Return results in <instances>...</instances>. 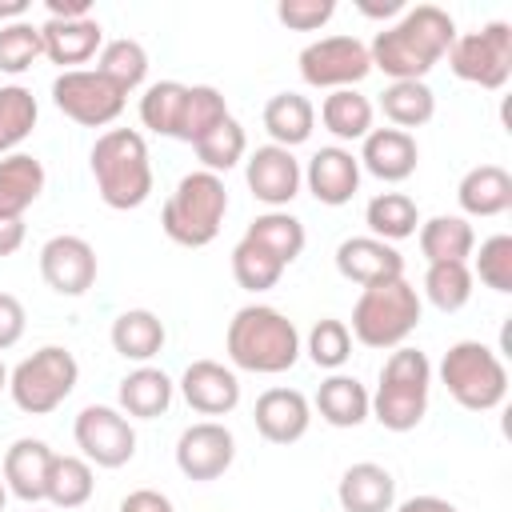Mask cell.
I'll return each instance as SVG.
<instances>
[{
    "instance_id": "cell-30",
    "label": "cell",
    "mask_w": 512,
    "mask_h": 512,
    "mask_svg": "<svg viewBox=\"0 0 512 512\" xmlns=\"http://www.w3.org/2000/svg\"><path fill=\"white\" fill-rule=\"evenodd\" d=\"M420 252L428 264H468L476 252V232L464 216H432L420 224Z\"/></svg>"
},
{
    "instance_id": "cell-39",
    "label": "cell",
    "mask_w": 512,
    "mask_h": 512,
    "mask_svg": "<svg viewBox=\"0 0 512 512\" xmlns=\"http://www.w3.org/2000/svg\"><path fill=\"white\" fill-rule=\"evenodd\" d=\"M36 96L24 84H4L0 88V156H12L16 144L28 140V132L36 128Z\"/></svg>"
},
{
    "instance_id": "cell-35",
    "label": "cell",
    "mask_w": 512,
    "mask_h": 512,
    "mask_svg": "<svg viewBox=\"0 0 512 512\" xmlns=\"http://www.w3.org/2000/svg\"><path fill=\"white\" fill-rule=\"evenodd\" d=\"M92 464L84 456H52V468H48V488H44V500L56 508V512H72L80 504L92 500Z\"/></svg>"
},
{
    "instance_id": "cell-8",
    "label": "cell",
    "mask_w": 512,
    "mask_h": 512,
    "mask_svg": "<svg viewBox=\"0 0 512 512\" xmlns=\"http://www.w3.org/2000/svg\"><path fill=\"white\" fill-rule=\"evenodd\" d=\"M80 380V364L68 348L60 344H44L36 348L32 356H24L12 372H8V392H12V404L28 416H48L56 412L72 388Z\"/></svg>"
},
{
    "instance_id": "cell-41",
    "label": "cell",
    "mask_w": 512,
    "mask_h": 512,
    "mask_svg": "<svg viewBox=\"0 0 512 512\" xmlns=\"http://www.w3.org/2000/svg\"><path fill=\"white\" fill-rule=\"evenodd\" d=\"M472 268L468 264H428L424 272V296L440 312H460L472 300Z\"/></svg>"
},
{
    "instance_id": "cell-7",
    "label": "cell",
    "mask_w": 512,
    "mask_h": 512,
    "mask_svg": "<svg viewBox=\"0 0 512 512\" xmlns=\"http://www.w3.org/2000/svg\"><path fill=\"white\" fill-rule=\"evenodd\" d=\"M440 384L468 412H492L508 396V368L496 348L480 340H456L440 360Z\"/></svg>"
},
{
    "instance_id": "cell-31",
    "label": "cell",
    "mask_w": 512,
    "mask_h": 512,
    "mask_svg": "<svg viewBox=\"0 0 512 512\" xmlns=\"http://www.w3.org/2000/svg\"><path fill=\"white\" fill-rule=\"evenodd\" d=\"M364 224H368V232H372L376 240L396 244V240L416 236V228H420V208H416V200L404 196V192H380V196L368 200Z\"/></svg>"
},
{
    "instance_id": "cell-24",
    "label": "cell",
    "mask_w": 512,
    "mask_h": 512,
    "mask_svg": "<svg viewBox=\"0 0 512 512\" xmlns=\"http://www.w3.org/2000/svg\"><path fill=\"white\" fill-rule=\"evenodd\" d=\"M44 192V164L28 152L0 156V220H24Z\"/></svg>"
},
{
    "instance_id": "cell-23",
    "label": "cell",
    "mask_w": 512,
    "mask_h": 512,
    "mask_svg": "<svg viewBox=\"0 0 512 512\" xmlns=\"http://www.w3.org/2000/svg\"><path fill=\"white\" fill-rule=\"evenodd\" d=\"M336 500L344 512H392L396 504V480L384 464H372V460H360L352 464L340 484H336Z\"/></svg>"
},
{
    "instance_id": "cell-49",
    "label": "cell",
    "mask_w": 512,
    "mask_h": 512,
    "mask_svg": "<svg viewBox=\"0 0 512 512\" xmlns=\"http://www.w3.org/2000/svg\"><path fill=\"white\" fill-rule=\"evenodd\" d=\"M92 16L88 0H48V20H84Z\"/></svg>"
},
{
    "instance_id": "cell-48",
    "label": "cell",
    "mask_w": 512,
    "mask_h": 512,
    "mask_svg": "<svg viewBox=\"0 0 512 512\" xmlns=\"http://www.w3.org/2000/svg\"><path fill=\"white\" fill-rule=\"evenodd\" d=\"M120 512H176V508H172V500H168L164 492H156V488H136V492H128V496L120 500Z\"/></svg>"
},
{
    "instance_id": "cell-42",
    "label": "cell",
    "mask_w": 512,
    "mask_h": 512,
    "mask_svg": "<svg viewBox=\"0 0 512 512\" xmlns=\"http://www.w3.org/2000/svg\"><path fill=\"white\" fill-rule=\"evenodd\" d=\"M232 276H236V284L244 292H268V288L280 284L284 264L268 248H260V244H252V240L240 236V244L232 248Z\"/></svg>"
},
{
    "instance_id": "cell-34",
    "label": "cell",
    "mask_w": 512,
    "mask_h": 512,
    "mask_svg": "<svg viewBox=\"0 0 512 512\" xmlns=\"http://www.w3.org/2000/svg\"><path fill=\"white\" fill-rule=\"evenodd\" d=\"M372 100L356 88H340L328 92L320 104V124L336 136V140H364L372 132Z\"/></svg>"
},
{
    "instance_id": "cell-43",
    "label": "cell",
    "mask_w": 512,
    "mask_h": 512,
    "mask_svg": "<svg viewBox=\"0 0 512 512\" xmlns=\"http://www.w3.org/2000/svg\"><path fill=\"white\" fill-rule=\"evenodd\" d=\"M36 56H44L40 24H32V20L0 24V72L20 76V72H28L36 64Z\"/></svg>"
},
{
    "instance_id": "cell-17",
    "label": "cell",
    "mask_w": 512,
    "mask_h": 512,
    "mask_svg": "<svg viewBox=\"0 0 512 512\" xmlns=\"http://www.w3.org/2000/svg\"><path fill=\"white\" fill-rule=\"evenodd\" d=\"M180 396L200 416H228L240 404V380L216 360H192L180 376Z\"/></svg>"
},
{
    "instance_id": "cell-46",
    "label": "cell",
    "mask_w": 512,
    "mask_h": 512,
    "mask_svg": "<svg viewBox=\"0 0 512 512\" xmlns=\"http://www.w3.org/2000/svg\"><path fill=\"white\" fill-rule=\"evenodd\" d=\"M336 16V0H280L276 20L292 32H316Z\"/></svg>"
},
{
    "instance_id": "cell-15",
    "label": "cell",
    "mask_w": 512,
    "mask_h": 512,
    "mask_svg": "<svg viewBox=\"0 0 512 512\" xmlns=\"http://www.w3.org/2000/svg\"><path fill=\"white\" fill-rule=\"evenodd\" d=\"M40 276L60 296H84L96 284V248L84 236H52L40 248Z\"/></svg>"
},
{
    "instance_id": "cell-2",
    "label": "cell",
    "mask_w": 512,
    "mask_h": 512,
    "mask_svg": "<svg viewBox=\"0 0 512 512\" xmlns=\"http://www.w3.org/2000/svg\"><path fill=\"white\" fill-rule=\"evenodd\" d=\"M224 352L236 368L256 376H280L300 360L296 324L272 304H244L224 332Z\"/></svg>"
},
{
    "instance_id": "cell-51",
    "label": "cell",
    "mask_w": 512,
    "mask_h": 512,
    "mask_svg": "<svg viewBox=\"0 0 512 512\" xmlns=\"http://www.w3.org/2000/svg\"><path fill=\"white\" fill-rule=\"evenodd\" d=\"M24 244V220H0V256L20 252Z\"/></svg>"
},
{
    "instance_id": "cell-22",
    "label": "cell",
    "mask_w": 512,
    "mask_h": 512,
    "mask_svg": "<svg viewBox=\"0 0 512 512\" xmlns=\"http://www.w3.org/2000/svg\"><path fill=\"white\" fill-rule=\"evenodd\" d=\"M40 40H44V56L52 64H60L64 72H72L76 64H88L104 48V32L92 16H84V20H44Z\"/></svg>"
},
{
    "instance_id": "cell-18",
    "label": "cell",
    "mask_w": 512,
    "mask_h": 512,
    "mask_svg": "<svg viewBox=\"0 0 512 512\" xmlns=\"http://www.w3.org/2000/svg\"><path fill=\"white\" fill-rule=\"evenodd\" d=\"M304 184L308 192L328 204V208H340L356 196L360 188V160L352 156V148H340V144H328L320 152H312L308 168H304Z\"/></svg>"
},
{
    "instance_id": "cell-20",
    "label": "cell",
    "mask_w": 512,
    "mask_h": 512,
    "mask_svg": "<svg viewBox=\"0 0 512 512\" xmlns=\"http://www.w3.org/2000/svg\"><path fill=\"white\" fill-rule=\"evenodd\" d=\"M360 168L372 172L376 180L384 184H400L416 172V160H420V148L412 140V132H400V128H372L364 136V148H360Z\"/></svg>"
},
{
    "instance_id": "cell-55",
    "label": "cell",
    "mask_w": 512,
    "mask_h": 512,
    "mask_svg": "<svg viewBox=\"0 0 512 512\" xmlns=\"http://www.w3.org/2000/svg\"><path fill=\"white\" fill-rule=\"evenodd\" d=\"M32 512H48V508H32Z\"/></svg>"
},
{
    "instance_id": "cell-25",
    "label": "cell",
    "mask_w": 512,
    "mask_h": 512,
    "mask_svg": "<svg viewBox=\"0 0 512 512\" xmlns=\"http://www.w3.org/2000/svg\"><path fill=\"white\" fill-rule=\"evenodd\" d=\"M456 200L468 216H500L512 208V176L500 164H476L460 176Z\"/></svg>"
},
{
    "instance_id": "cell-26",
    "label": "cell",
    "mask_w": 512,
    "mask_h": 512,
    "mask_svg": "<svg viewBox=\"0 0 512 512\" xmlns=\"http://www.w3.org/2000/svg\"><path fill=\"white\" fill-rule=\"evenodd\" d=\"M316 412H320V420L332 424V428H356V424L368 420L372 396H368V388H364L356 376L332 372V376L316 388Z\"/></svg>"
},
{
    "instance_id": "cell-4",
    "label": "cell",
    "mask_w": 512,
    "mask_h": 512,
    "mask_svg": "<svg viewBox=\"0 0 512 512\" xmlns=\"http://www.w3.org/2000/svg\"><path fill=\"white\" fill-rule=\"evenodd\" d=\"M432 392V364L420 348H392V356L380 368V384L372 396V420L388 432H412L428 412Z\"/></svg>"
},
{
    "instance_id": "cell-38",
    "label": "cell",
    "mask_w": 512,
    "mask_h": 512,
    "mask_svg": "<svg viewBox=\"0 0 512 512\" xmlns=\"http://www.w3.org/2000/svg\"><path fill=\"white\" fill-rule=\"evenodd\" d=\"M184 96H188V84L180 80H156L144 88L140 96V124L156 136H176L180 128V112H184Z\"/></svg>"
},
{
    "instance_id": "cell-37",
    "label": "cell",
    "mask_w": 512,
    "mask_h": 512,
    "mask_svg": "<svg viewBox=\"0 0 512 512\" xmlns=\"http://www.w3.org/2000/svg\"><path fill=\"white\" fill-rule=\"evenodd\" d=\"M96 72L128 96V92H136V88L144 84V76H148V52H144V44H140V40H128V36L108 40V44L100 48Z\"/></svg>"
},
{
    "instance_id": "cell-44",
    "label": "cell",
    "mask_w": 512,
    "mask_h": 512,
    "mask_svg": "<svg viewBox=\"0 0 512 512\" xmlns=\"http://www.w3.org/2000/svg\"><path fill=\"white\" fill-rule=\"evenodd\" d=\"M348 356H352V332H348V324L336 320V316L316 320L312 332H308V360L316 368L336 372V368L348 364Z\"/></svg>"
},
{
    "instance_id": "cell-3",
    "label": "cell",
    "mask_w": 512,
    "mask_h": 512,
    "mask_svg": "<svg viewBox=\"0 0 512 512\" xmlns=\"http://www.w3.org/2000/svg\"><path fill=\"white\" fill-rule=\"evenodd\" d=\"M88 160H92L96 192L108 208L132 212L152 196V160L136 128H108L104 136H96Z\"/></svg>"
},
{
    "instance_id": "cell-5",
    "label": "cell",
    "mask_w": 512,
    "mask_h": 512,
    "mask_svg": "<svg viewBox=\"0 0 512 512\" xmlns=\"http://www.w3.org/2000/svg\"><path fill=\"white\" fill-rule=\"evenodd\" d=\"M224 212H228V188L216 172H188L180 176V184L172 188V196L164 200V212H160V224H164V236L180 248H204L220 236V224H224Z\"/></svg>"
},
{
    "instance_id": "cell-1",
    "label": "cell",
    "mask_w": 512,
    "mask_h": 512,
    "mask_svg": "<svg viewBox=\"0 0 512 512\" xmlns=\"http://www.w3.org/2000/svg\"><path fill=\"white\" fill-rule=\"evenodd\" d=\"M456 24L440 4H416L396 24L380 28L368 44L372 68L392 80H424L452 48Z\"/></svg>"
},
{
    "instance_id": "cell-28",
    "label": "cell",
    "mask_w": 512,
    "mask_h": 512,
    "mask_svg": "<svg viewBox=\"0 0 512 512\" xmlns=\"http://www.w3.org/2000/svg\"><path fill=\"white\" fill-rule=\"evenodd\" d=\"M172 388H176V384H172L160 368L140 364L136 372H128V376L120 380L116 400H120V412H124V416L156 420V416L168 412V404H172Z\"/></svg>"
},
{
    "instance_id": "cell-10",
    "label": "cell",
    "mask_w": 512,
    "mask_h": 512,
    "mask_svg": "<svg viewBox=\"0 0 512 512\" xmlns=\"http://www.w3.org/2000/svg\"><path fill=\"white\" fill-rule=\"evenodd\" d=\"M368 72H372L368 44H360L356 36H320L300 48V76L312 88H328V92L356 88Z\"/></svg>"
},
{
    "instance_id": "cell-21",
    "label": "cell",
    "mask_w": 512,
    "mask_h": 512,
    "mask_svg": "<svg viewBox=\"0 0 512 512\" xmlns=\"http://www.w3.org/2000/svg\"><path fill=\"white\" fill-rule=\"evenodd\" d=\"M52 448L44 440L20 436L8 452H4V488L24 500V504H40L44 488H48V468H52Z\"/></svg>"
},
{
    "instance_id": "cell-33",
    "label": "cell",
    "mask_w": 512,
    "mask_h": 512,
    "mask_svg": "<svg viewBox=\"0 0 512 512\" xmlns=\"http://www.w3.org/2000/svg\"><path fill=\"white\" fill-rule=\"evenodd\" d=\"M380 112L388 116L392 128L408 132V128H420L432 120L436 112V96L424 80H392L384 92H380Z\"/></svg>"
},
{
    "instance_id": "cell-52",
    "label": "cell",
    "mask_w": 512,
    "mask_h": 512,
    "mask_svg": "<svg viewBox=\"0 0 512 512\" xmlns=\"http://www.w3.org/2000/svg\"><path fill=\"white\" fill-rule=\"evenodd\" d=\"M360 12L364 16H372V20H388V16H396V12H404V0H384V4H368V0H360Z\"/></svg>"
},
{
    "instance_id": "cell-27",
    "label": "cell",
    "mask_w": 512,
    "mask_h": 512,
    "mask_svg": "<svg viewBox=\"0 0 512 512\" xmlns=\"http://www.w3.org/2000/svg\"><path fill=\"white\" fill-rule=\"evenodd\" d=\"M108 340H112V348H116L124 360L148 364V360L164 348L168 332H164V320H160L156 312H148V308H128V312H120V316L112 320Z\"/></svg>"
},
{
    "instance_id": "cell-40",
    "label": "cell",
    "mask_w": 512,
    "mask_h": 512,
    "mask_svg": "<svg viewBox=\"0 0 512 512\" xmlns=\"http://www.w3.org/2000/svg\"><path fill=\"white\" fill-rule=\"evenodd\" d=\"M196 148V160L204 164V172H228V168H236L244 156H248V136H244V128H240V120H224V124H216L204 140H196L192 144Z\"/></svg>"
},
{
    "instance_id": "cell-54",
    "label": "cell",
    "mask_w": 512,
    "mask_h": 512,
    "mask_svg": "<svg viewBox=\"0 0 512 512\" xmlns=\"http://www.w3.org/2000/svg\"><path fill=\"white\" fill-rule=\"evenodd\" d=\"M4 504H8V488H4V480H0V512H4Z\"/></svg>"
},
{
    "instance_id": "cell-45",
    "label": "cell",
    "mask_w": 512,
    "mask_h": 512,
    "mask_svg": "<svg viewBox=\"0 0 512 512\" xmlns=\"http://www.w3.org/2000/svg\"><path fill=\"white\" fill-rule=\"evenodd\" d=\"M472 276H480V284L492 292H504V296L512 292V236L508 232H496L480 244Z\"/></svg>"
},
{
    "instance_id": "cell-12",
    "label": "cell",
    "mask_w": 512,
    "mask_h": 512,
    "mask_svg": "<svg viewBox=\"0 0 512 512\" xmlns=\"http://www.w3.org/2000/svg\"><path fill=\"white\" fill-rule=\"evenodd\" d=\"M72 436H76L80 456L96 468H124L136 456V432H132L128 416L120 408H108V404L80 408Z\"/></svg>"
},
{
    "instance_id": "cell-47",
    "label": "cell",
    "mask_w": 512,
    "mask_h": 512,
    "mask_svg": "<svg viewBox=\"0 0 512 512\" xmlns=\"http://www.w3.org/2000/svg\"><path fill=\"white\" fill-rule=\"evenodd\" d=\"M24 324H28L24 304H20L12 292H0V352L12 348V344L24 336Z\"/></svg>"
},
{
    "instance_id": "cell-9",
    "label": "cell",
    "mask_w": 512,
    "mask_h": 512,
    "mask_svg": "<svg viewBox=\"0 0 512 512\" xmlns=\"http://www.w3.org/2000/svg\"><path fill=\"white\" fill-rule=\"evenodd\" d=\"M448 68L464 84H480L488 92L504 88L512 76V24L492 20L480 32H464L448 48Z\"/></svg>"
},
{
    "instance_id": "cell-11",
    "label": "cell",
    "mask_w": 512,
    "mask_h": 512,
    "mask_svg": "<svg viewBox=\"0 0 512 512\" xmlns=\"http://www.w3.org/2000/svg\"><path fill=\"white\" fill-rule=\"evenodd\" d=\"M52 100L68 120L84 128H104L124 112L128 96L116 84H108L96 68H72L52 80Z\"/></svg>"
},
{
    "instance_id": "cell-6",
    "label": "cell",
    "mask_w": 512,
    "mask_h": 512,
    "mask_svg": "<svg viewBox=\"0 0 512 512\" xmlns=\"http://www.w3.org/2000/svg\"><path fill=\"white\" fill-rule=\"evenodd\" d=\"M420 312H424L420 292L404 276H396V280H384V284H368L360 292V300L352 308V328L348 332L364 348L392 352V348H400L416 332Z\"/></svg>"
},
{
    "instance_id": "cell-19",
    "label": "cell",
    "mask_w": 512,
    "mask_h": 512,
    "mask_svg": "<svg viewBox=\"0 0 512 512\" xmlns=\"http://www.w3.org/2000/svg\"><path fill=\"white\" fill-rule=\"evenodd\" d=\"M252 420L268 444H296L312 424V404L296 388H268L260 392Z\"/></svg>"
},
{
    "instance_id": "cell-53",
    "label": "cell",
    "mask_w": 512,
    "mask_h": 512,
    "mask_svg": "<svg viewBox=\"0 0 512 512\" xmlns=\"http://www.w3.org/2000/svg\"><path fill=\"white\" fill-rule=\"evenodd\" d=\"M8 388V368H4V360H0V392Z\"/></svg>"
},
{
    "instance_id": "cell-36",
    "label": "cell",
    "mask_w": 512,
    "mask_h": 512,
    "mask_svg": "<svg viewBox=\"0 0 512 512\" xmlns=\"http://www.w3.org/2000/svg\"><path fill=\"white\" fill-rule=\"evenodd\" d=\"M224 120H228V100H224V92L212 88V84H188L176 140L196 144V140H204V136H208L216 124H224Z\"/></svg>"
},
{
    "instance_id": "cell-13",
    "label": "cell",
    "mask_w": 512,
    "mask_h": 512,
    "mask_svg": "<svg viewBox=\"0 0 512 512\" xmlns=\"http://www.w3.org/2000/svg\"><path fill=\"white\" fill-rule=\"evenodd\" d=\"M236 460V436L220 420L188 424L176 440V468L188 480H220Z\"/></svg>"
},
{
    "instance_id": "cell-32",
    "label": "cell",
    "mask_w": 512,
    "mask_h": 512,
    "mask_svg": "<svg viewBox=\"0 0 512 512\" xmlns=\"http://www.w3.org/2000/svg\"><path fill=\"white\" fill-rule=\"evenodd\" d=\"M244 240H252V244H260V248H268L284 268L304 252V224L292 216V212H284V208H272V212H260L248 228H244Z\"/></svg>"
},
{
    "instance_id": "cell-14",
    "label": "cell",
    "mask_w": 512,
    "mask_h": 512,
    "mask_svg": "<svg viewBox=\"0 0 512 512\" xmlns=\"http://www.w3.org/2000/svg\"><path fill=\"white\" fill-rule=\"evenodd\" d=\"M244 180H248L252 196H256L260 204H268V212H272V208H284V204L296 200V192H300V184H304V168H300V160H296L288 148H280V144H260V148L248 152V160H244Z\"/></svg>"
},
{
    "instance_id": "cell-16",
    "label": "cell",
    "mask_w": 512,
    "mask_h": 512,
    "mask_svg": "<svg viewBox=\"0 0 512 512\" xmlns=\"http://www.w3.org/2000/svg\"><path fill=\"white\" fill-rule=\"evenodd\" d=\"M336 272L360 288L368 284H384L404 276V256L396 252V244H384L376 236H348L336 248Z\"/></svg>"
},
{
    "instance_id": "cell-50",
    "label": "cell",
    "mask_w": 512,
    "mask_h": 512,
    "mask_svg": "<svg viewBox=\"0 0 512 512\" xmlns=\"http://www.w3.org/2000/svg\"><path fill=\"white\" fill-rule=\"evenodd\" d=\"M396 512H460L452 500H444V496H408Z\"/></svg>"
},
{
    "instance_id": "cell-29",
    "label": "cell",
    "mask_w": 512,
    "mask_h": 512,
    "mask_svg": "<svg viewBox=\"0 0 512 512\" xmlns=\"http://www.w3.org/2000/svg\"><path fill=\"white\" fill-rule=\"evenodd\" d=\"M312 128H316V108H312L308 96H300V92H276L264 104V132L272 136V144H280V148L292 152L296 144H304L312 136Z\"/></svg>"
}]
</instances>
